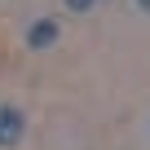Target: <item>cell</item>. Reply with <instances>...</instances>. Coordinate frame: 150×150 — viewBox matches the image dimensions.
<instances>
[{
	"instance_id": "277c9868",
	"label": "cell",
	"mask_w": 150,
	"mask_h": 150,
	"mask_svg": "<svg viewBox=\"0 0 150 150\" xmlns=\"http://www.w3.org/2000/svg\"><path fill=\"white\" fill-rule=\"evenodd\" d=\"M137 9H146V13H150V0H137Z\"/></svg>"
},
{
	"instance_id": "6da1fadb",
	"label": "cell",
	"mask_w": 150,
	"mask_h": 150,
	"mask_svg": "<svg viewBox=\"0 0 150 150\" xmlns=\"http://www.w3.org/2000/svg\"><path fill=\"white\" fill-rule=\"evenodd\" d=\"M27 137V115L9 102H0V150H13Z\"/></svg>"
},
{
	"instance_id": "7a4b0ae2",
	"label": "cell",
	"mask_w": 150,
	"mask_h": 150,
	"mask_svg": "<svg viewBox=\"0 0 150 150\" xmlns=\"http://www.w3.org/2000/svg\"><path fill=\"white\" fill-rule=\"evenodd\" d=\"M57 35H62V27H57L53 18H40V22H31V27H27V49L44 53V49H53V44H57Z\"/></svg>"
},
{
	"instance_id": "3957f363",
	"label": "cell",
	"mask_w": 150,
	"mask_h": 150,
	"mask_svg": "<svg viewBox=\"0 0 150 150\" xmlns=\"http://www.w3.org/2000/svg\"><path fill=\"white\" fill-rule=\"evenodd\" d=\"M62 5H66V9H71V13H88V9H93V5H97V0H62Z\"/></svg>"
}]
</instances>
